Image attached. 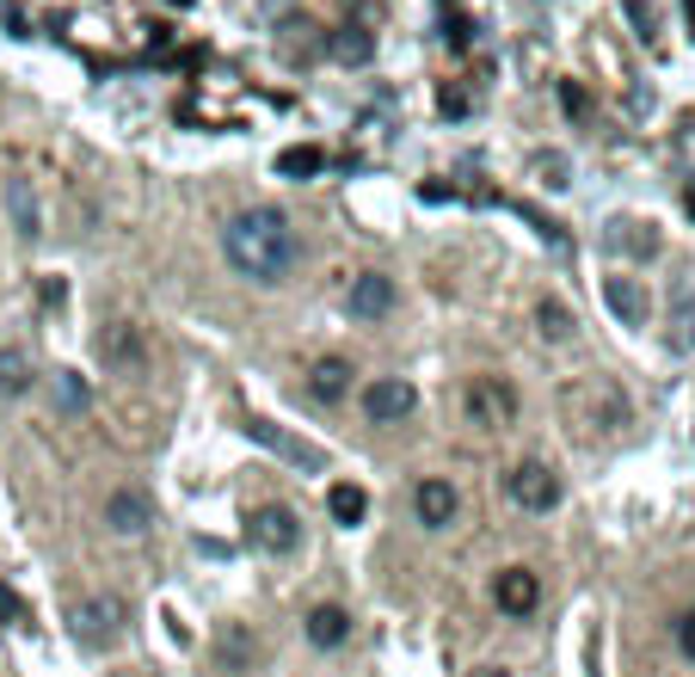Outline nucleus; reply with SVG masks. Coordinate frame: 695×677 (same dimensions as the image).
<instances>
[{"label": "nucleus", "instance_id": "f257e3e1", "mask_svg": "<svg viewBox=\"0 0 695 677\" xmlns=\"http://www.w3.org/2000/svg\"><path fill=\"white\" fill-rule=\"evenodd\" d=\"M222 252L241 278L278 290V283L302 266V235H295V222L283 210H241L222 228Z\"/></svg>", "mask_w": 695, "mask_h": 677}, {"label": "nucleus", "instance_id": "f03ea898", "mask_svg": "<svg viewBox=\"0 0 695 677\" xmlns=\"http://www.w3.org/2000/svg\"><path fill=\"white\" fill-rule=\"evenodd\" d=\"M462 407H469L474 426L498 431L517 419V388L505 382V376H469V388H462Z\"/></svg>", "mask_w": 695, "mask_h": 677}, {"label": "nucleus", "instance_id": "7ed1b4c3", "mask_svg": "<svg viewBox=\"0 0 695 677\" xmlns=\"http://www.w3.org/2000/svg\"><path fill=\"white\" fill-rule=\"evenodd\" d=\"M123 598H81L74 610H68V635L81 640V647H111V640L123 635Z\"/></svg>", "mask_w": 695, "mask_h": 677}, {"label": "nucleus", "instance_id": "20e7f679", "mask_svg": "<svg viewBox=\"0 0 695 677\" xmlns=\"http://www.w3.org/2000/svg\"><path fill=\"white\" fill-rule=\"evenodd\" d=\"M99 364H105L111 376H142L148 370V332L135 327V320H111L105 332L93 339Z\"/></svg>", "mask_w": 695, "mask_h": 677}, {"label": "nucleus", "instance_id": "39448f33", "mask_svg": "<svg viewBox=\"0 0 695 677\" xmlns=\"http://www.w3.org/2000/svg\"><path fill=\"white\" fill-rule=\"evenodd\" d=\"M505 487H511V499H517L523 511H535V518H548L554 505H561V475H554L548 462H517L505 475Z\"/></svg>", "mask_w": 695, "mask_h": 677}, {"label": "nucleus", "instance_id": "423d86ee", "mask_svg": "<svg viewBox=\"0 0 695 677\" xmlns=\"http://www.w3.org/2000/svg\"><path fill=\"white\" fill-rule=\"evenodd\" d=\"M246 542L265 548V555H290L302 542V518H295L290 505H259L253 518H246Z\"/></svg>", "mask_w": 695, "mask_h": 677}, {"label": "nucleus", "instance_id": "0eeeda50", "mask_svg": "<svg viewBox=\"0 0 695 677\" xmlns=\"http://www.w3.org/2000/svg\"><path fill=\"white\" fill-rule=\"evenodd\" d=\"M413 407H419V388L401 382V376H375V382L363 388V419H370V426H401Z\"/></svg>", "mask_w": 695, "mask_h": 677}, {"label": "nucleus", "instance_id": "6e6552de", "mask_svg": "<svg viewBox=\"0 0 695 677\" xmlns=\"http://www.w3.org/2000/svg\"><path fill=\"white\" fill-rule=\"evenodd\" d=\"M246 438H253V444H265L271 456H283V462L308 468V475H321V468H326V450H321V444L290 438V431H283V426H271V419H246Z\"/></svg>", "mask_w": 695, "mask_h": 677}, {"label": "nucleus", "instance_id": "1a4fd4ad", "mask_svg": "<svg viewBox=\"0 0 695 677\" xmlns=\"http://www.w3.org/2000/svg\"><path fill=\"white\" fill-rule=\"evenodd\" d=\"M394 302H401V290H394L389 271H363V278H351V290H345L351 320H389Z\"/></svg>", "mask_w": 695, "mask_h": 677}, {"label": "nucleus", "instance_id": "9d476101", "mask_svg": "<svg viewBox=\"0 0 695 677\" xmlns=\"http://www.w3.org/2000/svg\"><path fill=\"white\" fill-rule=\"evenodd\" d=\"M148 524H154V499H148L142 487L105 492V530H111V536H142Z\"/></svg>", "mask_w": 695, "mask_h": 677}, {"label": "nucleus", "instance_id": "9b49d317", "mask_svg": "<svg viewBox=\"0 0 695 677\" xmlns=\"http://www.w3.org/2000/svg\"><path fill=\"white\" fill-rule=\"evenodd\" d=\"M493 598L505 616H535V604H542V579H535L530 567H505L493 579Z\"/></svg>", "mask_w": 695, "mask_h": 677}, {"label": "nucleus", "instance_id": "f8f14e48", "mask_svg": "<svg viewBox=\"0 0 695 677\" xmlns=\"http://www.w3.org/2000/svg\"><path fill=\"white\" fill-rule=\"evenodd\" d=\"M7 216H13L26 247L43 240V203H38V186H31V179H7Z\"/></svg>", "mask_w": 695, "mask_h": 677}, {"label": "nucleus", "instance_id": "ddd939ff", "mask_svg": "<svg viewBox=\"0 0 695 677\" xmlns=\"http://www.w3.org/2000/svg\"><path fill=\"white\" fill-rule=\"evenodd\" d=\"M455 487L450 480H419L413 487V511H419V524H425V530H450L455 524Z\"/></svg>", "mask_w": 695, "mask_h": 677}, {"label": "nucleus", "instance_id": "4468645a", "mask_svg": "<svg viewBox=\"0 0 695 677\" xmlns=\"http://www.w3.org/2000/svg\"><path fill=\"white\" fill-rule=\"evenodd\" d=\"M31 382H38V364H31V351H26V346H7V351H0V400L31 395Z\"/></svg>", "mask_w": 695, "mask_h": 677}, {"label": "nucleus", "instance_id": "2eb2a0df", "mask_svg": "<svg viewBox=\"0 0 695 677\" xmlns=\"http://www.w3.org/2000/svg\"><path fill=\"white\" fill-rule=\"evenodd\" d=\"M308 640H314V647H345L351 640V616L339 610V604H314V610H308Z\"/></svg>", "mask_w": 695, "mask_h": 677}, {"label": "nucleus", "instance_id": "dca6fc26", "mask_svg": "<svg viewBox=\"0 0 695 677\" xmlns=\"http://www.w3.org/2000/svg\"><path fill=\"white\" fill-rule=\"evenodd\" d=\"M603 240H610L615 252H634V259H653V252H658L653 222H634V216H615V222H610V235H603Z\"/></svg>", "mask_w": 695, "mask_h": 677}, {"label": "nucleus", "instance_id": "f3484780", "mask_svg": "<svg viewBox=\"0 0 695 677\" xmlns=\"http://www.w3.org/2000/svg\"><path fill=\"white\" fill-rule=\"evenodd\" d=\"M603 302L615 308V320H628V327H646V290L634 278H603Z\"/></svg>", "mask_w": 695, "mask_h": 677}, {"label": "nucleus", "instance_id": "a211bd4d", "mask_svg": "<svg viewBox=\"0 0 695 677\" xmlns=\"http://www.w3.org/2000/svg\"><path fill=\"white\" fill-rule=\"evenodd\" d=\"M308 395H314V400H345L351 395V364L345 358H314V370H308Z\"/></svg>", "mask_w": 695, "mask_h": 677}, {"label": "nucleus", "instance_id": "6ab92c4d", "mask_svg": "<svg viewBox=\"0 0 695 677\" xmlns=\"http://www.w3.org/2000/svg\"><path fill=\"white\" fill-rule=\"evenodd\" d=\"M671 351H695V283L671 290Z\"/></svg>", "mask_w": 695, "mask_h": 677}, {"label": "nucleus", "instance_id": "aec40b11", "mask_svg": "<svg viewBox=\"0 0 695 677\" xmlns=\"http://www.w3.org/2000/svg\"><path fill=\"white\" fill-rule=\"evenodd\" d=\"M326 511H333V524H363L370 518V492L357 480H339V487H326Z\"/></svg>", "mask_w": 695, "mask_h": 677}, {"label": "nucleus", "instance_id": "412c9836", "mask_svg": "<svg viewBox=\"0 0 695 677\" xmlns=\"http://www.w3.org/2000/svg\"><path fill=\"white\" fill-rule=\"evenodd\" d=\"M321 167H326L321 148H283V155H278V173L283 179H314Z\"/></svg>", "mask_w": 695, "mask_h": 677}, {"label": "nucleus", "instance_id": "4be33fe9", "mask_svg": "<svg viewBox=\"0 0 695 677\" xmlns=\"http://www.w3.org/2000/svg\"><path fill=\"white\" fill-rule=\"evenodd\" d=\"M333 56H339V62H370V56H375V38H370L363 26H345V31L333 38Z\"/></svg>", "mask_w": 695, "mask_h": 677}, {"label": "nucleus", "instance_id": "5701e85b", "mask_svg": "<svg viewBox=\"0 0 695 677\" xmlns=\"http://www.w3.org/2000/svg\"><path fill=\"white\" fill-rule=\"evenodd\" d=\"M535 327H542V339H573V308H566V302H542V308H535Z\"/></svg>", "mask_w": 695, "mask_h": 677}, {"label": "nucleus", "instance_id": "b1692460", "mask_svg": "<svg viewBox=\"0 0 695 677\" xmlns=\"http://www.w3.org/2000/svg\"><path fill=\"white\" fill-rule=\"evenodd\" d=\"M56 407H62V412H81V407H87V376H74V370L56 376Z\"/></svg>", "mask_w": 695, "mask_h": 677}, {"label": "nucleus", "instance_id": "393cba45", "mask_svg": "<svg viewBox=\"0 0 695 677\" xmlns=\"http://www.w3.org/2000/svg\"><path fill=\"white\" fill-rule=\"evenodd\" d=\"M246 653H253V640H246L241 628H228V635H222V671H241Z\"/></svg>", "mask_w": 695, "mask_h": 677}, {"label": "nucleus", "instance_id": "a878e982", "mask_svg": "<svg viewBox=\"0 0 695 677\" xmlns=\"http://www.w3.org/2000/svg\"><path fill=\"white\" fill-rule=\"evenodd\" d=\"M535 167H542V179H548L554 191H561V186H573V179H566V160H561V155H542Z\"/></svg>", "mask_w": 695, "mask_h": 677}, {"label": "nucleus", "instance_id": "bb28decb", "mask_svg": "<svg viewBox=\"0 0 695 677\" xmlns=\"http://www.w3.org/2000/svg\"><path fill=\"white\" fill-rule=\"evenodd\" d=\"M677 647H683V659H695V610L677 616Z\"/></svg>", "mask_w": 695, "mask_h": 677}, {"label": "nucleus", "instance_id": "cd10ccee", "mask_svg": "<svg viewBox=\"0 0 695 677\" xmlns=\"http://www.w3.org/2000/svg\"><path fill=\"white\" fill-rule=\"evenodd\" d=\"M19 616H26V604H19V591H7V585H0V623H19Z\"/></svg>", "mask_w": 695, "mask_h": 677}, {"label": "nucleus", "instance_id": "c85d7f7f", "mask_svg": "<svg viewBox=\"0 0 695 677\" xmlns=\"http://www.w3.org/2000/svg\"><path fill=\"white\" fill-rule=\"evenodd\" d=\"M469 677H511V671H498V665H481V671H469Z\"/></svg>", "mask_w": 695, "mask_h": 677}, {"label": "nucleus", "instance_id": "c756f323", "mask_svg": "<svg viewBox=\"0 0 695 677\" xmlns=\"http://www.w3.org/2000/svg\"><path fill=\"white\" fill-rule=\"evenodd\" d=\"M167 7H191V0H167Z\"/></svg>", "mask_w": 695, "mask_h": 677}, {"label": "nucleus", "instance_id": "7c9ffc66", "mask_svg": "<svg viewBox=\"0 0 695 677\" xmlns=\"http://www.w3.org/2000/svg\"><path fill=\"white\" fill-rule=\"evenodd\" d=\"M689 26H695V0H689Z\"/></svg>", "mask_w": 695, "mask_h": 677}]
</instances>
